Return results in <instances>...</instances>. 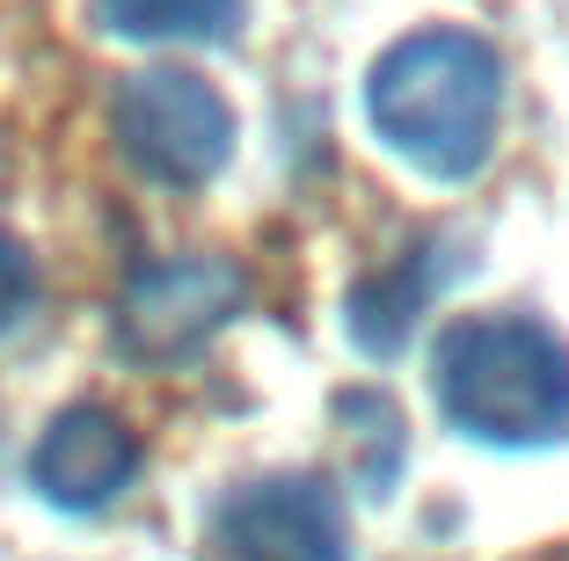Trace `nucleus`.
Returning <instances> with one entry per match:
<instances>
[{"instance_id": "f257e3e1", "label": "nucleus", "mask_w": 569, "mask_h": 561, "mask_svg": "<svg viewBox=\"0 0 569 561\" xmlns=\"http://www.w3.org/2000/svg\"><path fill=\"white\" fill-rule=\"evenodd\" d=\"M366 117L431 182H468L497 153L503 59L475 30H417L366 73Z\"/></svg>"}, {"instance_id": "f03ea898", "label": "nucleus", "mask_w": 569, "mask_h": 561, "mask_svg": "<svg viewBox=\"0 0 569 561\" xmlns=\"http://www.w3.org/2000/svg\"><path fill=\"white\" fill-rule=\"evenodd\" d=\"M431 401L475 445H555L569 430V343L533 314H468L431 350Z\"/></svg>"}, {"instance_id": "7ed1b4c3", "label": "nucleus", "mask_w": 569, "mask_h": 561, "mask_svg": "<svg viewBox=\"0 0 569 561\" xmlns=\"http://www.w3.org/2000/svg\"><path fill=\"white\" fill-rule=\"evenodd\" d=\"M110 124H118V147L139 176L168 182V190H198L227 168L234 153V110L204 73L183 67H147L118 88L110 102Z\"/></svg>"}, {"instance_id": "20e7f679", "label": "nucleus", "mask_w": 569, "mask_h": 561, "mask_svg": "<svg viewBox=\"0 0 569 561\" xmlns=\"http://www.w3.org/2000/svg\"><path fill=\"white\" fill-rule=\"evenodd\" d=\"M219 561H351V518L321 474H256L212 511Z\"/></svg>"}, {"instance_id": "39448f33", "label": "nucleus", "mask_w": 569, "mask_h": 561, "mask_svg": "<svg viewBox=\"0 0 569 561\" xmlns=\"http://www.w3.org/2000/svg\"><path fill=\"white\" fill-rule=\"evenodd\" d=\"M241 314V270L227 256H168L132 278L118 307V343L139 364H183Z\"/></svg>"}, {"instance_id": "423d86ee", "label": "nucleus", "mask_w": 569, "mask_h": 561, "mask_svg": "<svg viewBox=\"0 0 569 561\" xmlns=\"http://www.w3.org/2000/svg\"><path fill=\"white\" fill-rule=\"evenodd\" d=\"M132 474H139V438L124 430V415L96 409V401L51 415L37 452H30L37 495L59 503V511H102V503H118L132 489Z\"/></svg>"}, {"instance_id": "0eeeda50", "label": "nucleus", "mask_w": 569, "mask_h": 561, "mask_svg": "<svg viewBox=\"0 0 569 561\" xmlns=\"http://www.w3.org/2000/svg\"><path fill=\"white\" fill-rule=\"evenodd\" d=\"M460 270H468L460 241H446V233H423L409 256H395V263H380L372 278H358V284H351V299H343L351 343L366 350V358H395V350L417 335L423 307H431V299L446 292Z\"/></svg>"}, {"instance_id": "6e6552de", "label": "nucleus", "mask_w": 569, "mask_h": 561, "mask_svg": "<svg viewBox=\"0 0 569 561\" xmlns=\"http://www.w3.org/2000/svg\"><path fill=\"white\" fill-rule=\"evenodd\" d=\"M241 16V0H96L102 30L139 44H234Z\"/></svg>"}, {"instance_id": "1a4fd4ad", "label": "nucleus", "mask_w": 569, "mask_h": 561, "mask_svg": "<svg viewBox=\"0 0 569 561\" xmlns=\"http://www.w3.org/2000/svg\"><path fill=\"white\" fill-rule=\"evenodd\" d=\"M343 415L358 423V481L380 495L387 481H395V467H402V415H395L387 394H351Z\"/></svg>"}, {"instance_id": "9d476101", "label": "nucleus", "mask_w": 569, "mask_h": 561, "mask_svg": "<svg viewBox=\"0 0 569 561\" xmlns=\"http://www.w3.org/2000/svg\"><path fill=\"white\" fill-rule=\"evenodd\" d=\"M37 307V263L16 233H0V335H16Z\"/></svg>"}]
</instances>
